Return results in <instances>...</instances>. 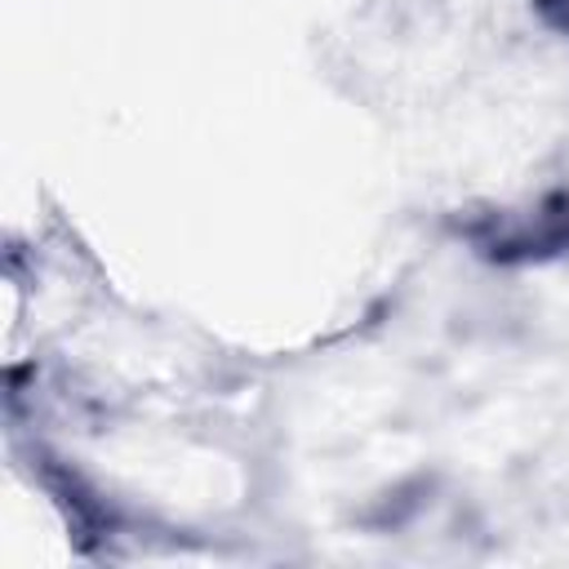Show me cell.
I'll return each instance as SVG.
<instances>
[{
	"label": "cell",
	"mask_w": 569,
	"mask_h": 569,
	"mask_svg": "<svg viewBox=\"0 0 569 569\" xmlns=\"http://www.w3.org/2000/svg\"><path fill=\"white\" fill-rule=\"evenodd\" d=\"M485 258L498 262H529V258H560L569 253V196H547L525 213L498 209L467 227Z\"/></svg>",
	"instance_id": "obj_1"
}]
</instances>
